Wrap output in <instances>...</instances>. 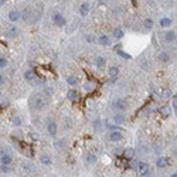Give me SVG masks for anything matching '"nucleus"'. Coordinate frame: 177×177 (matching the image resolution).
I'll use <instances>...</instances> for the list:
<instances>
[{
	"label": "nucleus",
	"instance_id": "nucleus-1",
	"mask_svg": "<svg viewBox=\"0 0 177 177\" xmlns=\"http://www.w3.org/2000/svg\"><path fill=\"white\" fill-rule=\"evenodd\" d=\"M45 98L43 96V94H34L30 99V105H31L33 109H43L45 106Z\"/></svg>",
	"mask_w": 177,
	"mask_h": 177
},
{
	"label": "nucleus",
	"instance_id": "nucleus-2",
	"mask_svg": "<svg viewBox=\"0 0 177 177\" xmlns=\"http://www.w3.org/2000/svg\"><path fill=\"white\" fill-rule=\"evenodd\" d=\"M52 23L58 27H63V25H65V17L61 13H54L52 14Z\"/></svg>",
	"mask_w": 177,
	"mask_h": 177
},
{
	"label": "nucleus",
	"instance_id": "nucleus-3",
	"mask_svg": "<svg viewBox=\"0 0 177 177\" xmlns=\"http://www.w3.org/2000/svg\"><path fill=\"white\" fill-rule=\"evenodd\" d=\"M6 34H7V37L9 38H16L19 36V28H17L14 24H10L6 28Z\"/></svg>",
	"mask_w": 177,
	"mask_h": 177
},
{
	"label": "nucleus",
	"instance_id": "nucleus-4",
	"mask_svg": "<svg viewBox=\"0 0 177 177\" xmlns=\"http://www.w3.org/2000/svg\"><path fill=\"white\" fill-rule=\"evenodd\" d=\"M122 138H123V135H122V132H120L119 129H115V130H112V132L109 133L111 142H120Z\"/></svg>",
	"mask_w": 177,
	"mask_h": 177
},
{
	"label": "nucleus",
	"instance_id": "nucleus-5",
	"mask_svg": "<svg viewBox=\"0 0 177 177\" xmlns=\"http://www.w3.org/2000/svg\"><path fill=\"white\" fill-rule=\"evenodd\" d=\"M176 30H169V31L165 33V40L167 41V43H173V41H176Z\"/></svg>",
	"mask_w": 177,
	"mask_h": 177
},
{
	"label": "nucleus",
	"instance_id": "nucleus-6",
	"mask_svg": "<svg viewBox=\"0 0 177 177\" xmlns=\"http://www.w3.org/2000/svg\"><path fill=\"white\" fill-rule=\"evenodd\" d=\"M114 109H116V111H125L126 109V102L123 101V99H116V101L114 102Z\"/></svg>",
	"mask_w": 177,
	"mask_h": 177
},
{
	"label": "nucleus",
	"instance_id": "nucleus-7",
	"mask_svg": "<svg viewBox=\"0 0 177 177\" xmlns=\"http://www.w3.org/2000/svg\"><path fill=\"white\" fill-rule=\"evenodd\" d=\"M20 19H21L20 12H17V10H12V12H9V20H10L12 23H16V21H19Z\"/></svg>",
	"mask_w": 177,
	"mask_h": 177
},
{
	"label": "nucleus",
	"instance_id": "nucleus-8",
	"mask_svg": "<svg viewBox=\"0 0 177 177\" xmlns=\"http://www.w3.org/2000/svg\"><path fill=\"white\" fill-rule=\"evenodd\" d=\"M57 123L55 122H50L48 125H47V132H48V135L50 136H55L57 135Z\"/></svg>",
	"mask_w": 177,
	"mask_h": 177
},
{
	"label": "nucleus",
	"instance_id": "nucleus-9",
	"mask_svg": "<svg viewBox=\"0 0 177 177\" xmlns=\"http://www.w3.org/2000/svg\"><path fill=\"white\" fill-rule=\"evenodd\" d=\"M67 98H68L70 101H72V102H76L78 99H79V94L76 92L75 89H70V91L67 92Z\"/></svg>",
	"mask_w": 177,
	"mask_h": 177
},
{
	"label": "nucleus",
	"instance_id": "nucleus-10",
	"mask_svg": "<svg viewBox=\"0 0 177 177\" xmlns=\"http://www.w3.org/2000/svg\"><path fill=\"white\" fill-rule=\"evenodd\" d=\"M24 78L27 81H30V82H34V81L37 79V75H36V72L33 70H27L24 72Z\"/></svg>",
	"mask_w": 177,
	"mask_h": 177
},
{
	"label": "nucleus",
	"instance_id": "nucleus-11",
	"mask_svg": "<svg viewBox=\"0 0 177 177\" xmlns=\"http://www.w3.org/2000/svg\"><path fill=\"white\" fill-rule=\"evenodd\" d=\"M156 166L159 169H166L169 166V159L167 157H159L157 162H156Z\"/></svg>",
	"mask_w": 177,
	"mask_h": 177
},
{
	"label": "nucleus",
	"instance_id": "nucleus-12",
	"mask_svg": "<svg viewBox=\"0 0 177 177\" xmlns=\"http://www.w3.org/2000/svg\"><path fill=\"white\" fill-rule=\"evenodd\" d=\"M40 162H41V163H43L44 166H50L51 163H52V160H51L50 154H47V153L41 154V157H40Z\"/></svg>",
	"mask_w": 177,
	"mask_h": 177
},
{
	"label": "nucleus",
	"instance_id": "nucleus-13",
	"mask_svg": "<svg viewBox=\"0 0 177 177\" xmlns=\"http://www.w3.org/2000/svg\"><path fill=\"white\" fill-rule=\"evenodd\" d=\"M98 41H99L101 45H105V47H106V45H111V43H112L109 36H101V37L98 38Z\"/></svg>",
	"mask_w": 177,
	"mask_h": 177
},
{
	"label": "nucleus",
	"instance_id": "nucleus-14",
	"mask_svg": "<svg viewBox=\"0 0 177 177\" xmlns=\"http://www.w3.org/2000/svg\"><path fill=\"white\" fill-rule=\"evenodd\" d=\"M136 169H138V171H139L140 174H143V173H145V171L149 169V166H147V163H145V162H138Z\"/></svg>",
	"mask_w": 177,
	"mask_h": 177
},
{
	"label": "nucleus",
	"instance_id": "nucleus-15",
	"mask_svg": "<svg viewBox=\"0 0 177 177\" xmlns=\"http://www.w3.org/2000/svg\"><path fill=\"white\" fill-rule=\"evenodd\" d=\"M159 61H162V63H169V61H170V55H169V52L162 51V52L159 54Z\"/></svg>",
	"mask_w": 177,
	"mask_h": 177
},
{
	"label": "nucleus",
	"instance_id": "nucleus-16",
	"mask_svg": "<svg viewBox=\"0 0 177 177\" xmlns=\"http://www.w3.org/2000/svg\"><path fill=\"white\" fill-rule=\"evenodd\" d=\"M159 112H160V115H162L163 118H169L170 114H171V111H170V108L169 106H162L159 109Z\"/></svg>",
	"mask_w": 177,
	"mask_h": 177
},
{
	"label": "nucleus",
	"instance_id": "nucleus-17",
	"mask_svg": "<svg viewBox=\"0 0 177 177\" xmlns=\"http://www.w3.org/2000/svg\"><path fill=\"white\" fill-rule=\"evenodd\" d=\"M79 13H81V16H88V13H89V4L88 3H82L81 4V7H79Z\"/></svg>",
	"mask_w": 177,
	"mask_h": 177
},
{
	"label": "nucleus",
	"instance_id": "nucleus-18",
	"mask_svg": "<svg viewBox=\"0 0 177 177\" xmlns=\"http://www.w3.org/2000/svg\"><path fill=\"white\" fill-rule=\"evenodd\" d=\"M118 74H119V68L118 67H111L109 70H108V75L111 76V78H116L118 76Z\"/></svg>",
	"mask_w": 177,
	"mask_h": 177
},
{
	"label": "nucleus",
	"instance_id": "nucleus-19",
	"mask_svg": "<svg viewBox=\"0 0 177 177\" xmlns=\"http://www.w3.org/2000/svg\"><path fill=\"white\" fill-rule=\"evenodd\" d=\"M12 156L9 154V153H4V154H1V165H9L10 166V163H12Z\"/></svg>",
	"mask_w": 177,
	"mask_h": 177
},
{
	"label": "nucleus",
	"instance_id": "nucleus-20",
	"mask_svg": "<svg viewBox=\"0 0 177 177\" xmlns=\"http://www.w3.org/2000/svg\"><path fill=\"white\" fill-rule=\"evenodd\" d=\"M171 19H169V17H163V19L160 20V27H163V28H166V27H170L171 25Z\"/></svg>",
	"mask_w": 177,
	"mask_h": 177
},
{
	"label": "nucleus",
	"instance_id": "nucleus-21",
	"mask_svg": "<svg viewBox=\"0 0 177 177\" xmlns=\"http://www.w3.org/2000/svg\"><path fill=\"white\" fill-rule=\"evenodd\" d=\"M114 122L116 123V125H122V123L125 122V116H123L122 114H116L114 116Z\"/></svg>",
	"mask_w": 177,
	"mask_h": 177
},
{
	"label": "nucleus",
	"instance_id": "nucleus-22",
	"mask_svg": "<svg viewBox=\"0 0 177 177\" xmlns=\"http://www.w3.org/2000/svg\"><path fill=\"white\" fill-rule=\"evenodd\" d=\"M67 84H68L70 87H75V85H78V79H76V76L70 75L68 78H67Z\"/></svg>",
	"mask_w": 177,
	"mask_h": 177
},
{
	"label": "nucleus",
	"instance_id": "nucleus-23",
	"mask_svg": "<svg viewBox=\"0 0 177 177\" xmlns=\"http://www.w3.org/2000/svg\"><path fill=\"white\" fill-rule=\"evenodd\" d=\"M123 156L126 159H132L135 156V150H133L132 147H129V149H125V152H123Z\"/></svg>",
	"mask_w": 177,
	"mask_h": 177
},
{
	"label": "nucleus",
	"instance_id": "nucleus-24",
	"mask_svg": "<svg viewBox=\"0 0 177 177\" xmlns=\"http://www.w3.org/2000/svg\"><path fill=\"white\" fill-rule=\"evenodd\" d=\"M95 65H96L98 68H102V67L105 65V58L103 57H96L95 58Z\"/></svg>",
	"mask_w": 177,
	"mask_h": 177
},
{
	"label": "nucleus",
	"instance_id": "nucleus-25",
	"mask_svg": "<svg viewBox=\"0 0 177 177\" xmlns=\"http://www.w3.org/2000/svg\"><path fill=\"white\" fill-rule=\"evenodd\" d=\"M114 36L116 38H122L123 36H125V31H123L120 27H118V28H115V30H114Z\"/></svg>",
	"mask_w": 177,
	"mask_h": 177
},
{
	"label": "nucleus",
	"instance_id": "nucleus-26",
	"mask_svg": "<svg viewBox=\"0 0 177 177\" xmlns=\"http://www.w3.org/2000/svg\"><path fill=\"white\" fill-rule=\"evenodd\" d=\"M30 16H31V9H25L24 13H23V16H21V19L24 20V21H28V20H30Z\"/></svg>",
	"mask_w": 177,
	"mask_h": 177
},
{
	"label": "nucleus",
	"instance_id": "nucleus-27",
	"mask_svg": "<svg viewBox=\"0 0 177 177\" xmlns=\"http://www.w3.org/2000/svg\"><path fill=\"white\" fill-rule=\"evenodd\" d=\"M85 160H87L88 163H91V165H92V163H95V162H96V156H95V154H92V153H88V154L85 156Z\"/></svg>",
	"mask_w": 177,
	"mask_h": 177
},
{
	"label": "nucleus",
	"instance_id": "nucleus-28",
	"mask_svg": "<svg viewBox=\"0 0 177 177\" xmlns=\"http://www.w3.org/2000/svg\"><path fill=\"white\" fill-rule=\"evenodd\" d=\"M30 139H31L33 142H38V140H40V135H38L37 132H31L30 133Z\"/></svg>",
	"mask_w": 177,
	"mask_h": 177
},
{
	"label": "nucleus",
	"instance_id": "nucleus-29",
	"mask_svg": "<svg viewBox=\"0 0 177 177\" xmlns=\"http://www.w3.org/2000/svg\"><path fill=\"white\" fill-rule=\"evenodd\" d=\"M145 27L147 28V30H150L153 27V20L152 19H146L145 20Z\"/></svg>",
	"mask_w": 177,
	"mask_h": 177
},
{
	"label": "nucleus",
	"instance_id": "nucleus-30",
	"mask_svg": "<svg viewBox=\"0 0 177 177\" xmlns=\"http://www.w3.org/2000/svg\"><path fill=\"white\" fill-rule=\"evenodd\" d=\"M162 96H163V98H170V96H171V91H170V89H165V91L162 92Z\"/></svg>",
	"mask_w": 177,
	"mask_h": 177
},
{
	"label": "nucleus",
	"instance_id": "nucleus-31",
	"mask_svg": "<svg viewBox=\"0 0 177 177\" xmlns=\"http://www.w3.org/2000/svg\"><path fill=\"white\" fill-rule=\"evenodd\" d=\"M7 67V60L6 58H0V70Z\"/></svg>",
	"mask_w": 177,
	"mask_h": 177
},
{
	"label": "nucleus",
	"instance_id": "nucleus-32",
	"mask_svg": "<svg viewBox=\"0 0 177 177\" xmlns=\"http://www.w3.org/2000/svg\"><path fill=\"white\" fill-rule=\"evenodd\" d=\"M13 123H14L16 126H20V125H21V119H20V116H14V119H13Z\"/></svg>",
	"mask_w": 177,
	"mask_h": 177
},
{
	"label": "nucleus",
	"instance_id": "nucleus-33",
	"mask_svg": "<svg viewBox=\"0 0 177 177\" xmlns=\"http://www.w3.org/2000/svg\"><path fill=\"white\" fill-rule=\"evenodd\" d=\"M0 170L3 171V173H9V171H10V167H9V165H1Z\"/></svg>",
	"mask_w": 177,
	"mask_h": 177
},
{
	"label": "nucleus",
	"instance_id": "nucleus-34",
	"mask_svg": "<svg viewBox=\"0 0 177 177\" xmlns=\"http://www.w3.org/2000/svg\"><path fill=\"white\" fill-rule=\"evenodd\" d=\"M92 88H95V84L94 82H87V85H85V89H87V91H91Z\"/></svg>",
	"mask_w": 177,
	"mask_h": 177
},
{
	"label": "nucleus",
	"instance_id": "nucleus-35",
	"mask_svg": "<svg viewBox=\"0 0 177 177\" xmlns=\"http://www.w3.org/2000/svg\"><path fill=\"white\" fill-rule=\"evenodd\" d=\"M118 54H119L120 57H123V58H130V55H129V54H126V52H123L122 50H118Z\"/></svg>",
	"mask_w": 177,
	"mask_h": 177
},
{
	"label": "nucleus",
	"instance_id": "nucleus-36",
	"mask_svg": "<svg viewBox=\"0 0 177 177\" xmlns=\"http://www.w3.org/2000/svg\"><path fill=\"white\" fill-rule=\"evenodd\" d=\"M171 106L174 108V112H176V109H177V98H176V95H174V98H173V101H171Z\"/></svg>",
	"mask_w": 177,
	"mask_h": 177
},
{
	"label": "nucleus",
	"instance_id": "nucleus-37",
	"mask_svg": "<svg viewBox=\"0 0 177 177\" xmlns=\"http://www.w3.org/2000/svg\"><path fill=\"white\" fill-rule=\"evenodd\" d=\"M4 82H6L4 76H3V74H0V87H1V85H4Z\"/></svg>",
	"mask_w": 177,
	"mask_h": 177
},
{
	"label": "nucleus",
	"instance_id": "nucleus-38",
	"mask_svg": "<svg viewBox=\"0 0 177 177\" xmlns=\"http://www.w3.org/2000/svg\"><path fill=\"white\" fill-rule=\"evenodd\" d=\"M108 1H109V0H96V3H98V4H106Z\"/></svg>",
	"mask_w": 177,
	"mask_h": 177
},
{
	"label": "nucleus",
	"instance_id": "nucleus-39",
	"mask_svg": "<svg viewBox=\"0 0 177 177\" xmlns=\"http://www.w3.org/2000/svg\"><path fill=\"white\" fill-rule=\"evenodd\" d=\"M95 126H96V130H99V127H101V123H99V120H96V122H95Z\"/></svg>",
	"mask_w": 177,
	"mask_h": 177
},
{
	"label": "nucleus",
	"instance_id": "nucleus-40",
	"mask_svg": "<svg viewBox=\"0 0 177 177\" xmlns=\"http://www.w3.org/2000/svg\"><path fill=\"white\" fill-rule=\"evenodd\" d=\"M1 4H3V0H0V7H1Z\"/></svg>",
	"mask_w": 177,
	"mask_h": 177
}]
</instances>
